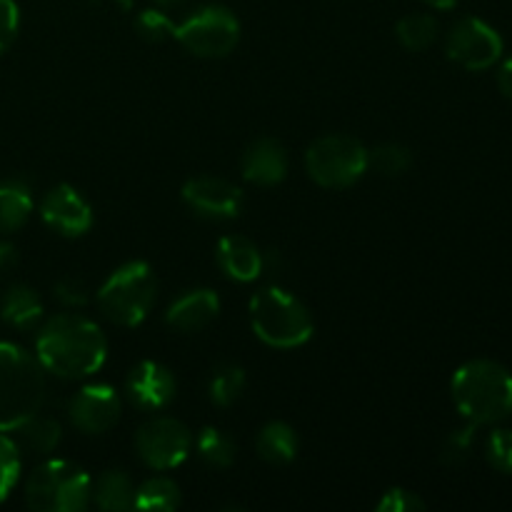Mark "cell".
<instances>
[{
  "label": "cell",
  "mask_w": 512,
  "mask_h": 512,
  "mask_svg": "<svg viewBox=\"0 0 512 512\" xmlns=\"http://www.w3.org/2000/svg\"><path fill=\"white\" fill-rule=\"evenodd\" d=\"M35 355L45 373L63 380H83L105 365L108 340L93 320L78 313H60L38 328Z\"/></svg>",
  "instance_id": "1"
},
{
  "label": "cell",
  "mask_w": 512,
  "mask_h": 512,
  "mask_svg": "<svg viewBox=\"0 0 512 512\" xmlns=\"http://www.w3.org/2000/svg\"><path fill=\"white\" fill-rule=\"evenodd\" d=\"M455 408L473 425H498L512 415V373L495 360L460 365L450 383Z\"/></svg>",
  "instance_id": "2"
},
{
  "label": "cell",
  "mask_w": 512,
  "mask_h": 512,
  "mask_svg": "<svg viewBox=\"0 0 512 512\" xmlns=\"http://www.w3.org/2000/svg\"><path fill=\"white\" fill-rule=\"evenodd\" d=\"M48 383L38 355L20 345L0 343V433H13L18 425L43 410Z\"/></svg>",
  "instance_id": "3"
},
{
  "label": "cell",
  "mask_w": 512,
  "mask_h": 512,
  "mask_svg": "<svg viewBox=\"0 0 512 512\" xmlns=\"http://www.w3.org/2000/svg\"><path fill=\"white\" fill-rule=\"evenodd\" d=\"M250 328L265 345L293 350L308 343L315 333L310 310L300 298L283 288H263L250 298Z\"/></svg>",
  "instance_id": "4"
},
{
  "label": "cell",
  "mask_w": 512,
  "mask_h": 512,
  "mask_svg": "<svg viewBox=\"0 0 512 512\" xmlns=\"http://www.w3.org/2000/svg\"><path fill=\"white\" fill-rule=\"evenodd\" d=\"M158 298V280L153 268L143 260L120 265L108 280L100 285L95 303L100 315L120 328H135L148 318Z\"/></svg>",
  "instance_id": "5"
},
{
  "label": "cell",
  "mask_w": 512,
  "mask_h": 512,
  "mask_svg": "<svg viewBox=\"0 0 512 512\" xmlns=\"http://www.w3.org/2000/svg\"><path fill=\"white\" fill-rule=\"evenodd\" d=\"M93 503V478L70 460H48L28 475L25 505L35 512H83Z\"/></svg>",
  "instance_id": "6"
},
{
  "label": "cell",
  "mask_w": 512,
  "mask_h": 512,
  "mask_svg": "<svg viewBox=\"0 0 512 512\" xmlns=\"http://www.w3.org/2000/svg\"><path fill=\"white\" fill-rule=\"evenodd\" d=\"M305 170L320 188H350L368 173V148L353 135H323L305 153Z\"/></svg>",
  "instance_id": "7"
},
{
  "label": "cell",
  "mask_w": 512,
  "mask_h": 512,
  "mask_svg": "<svg viewBox=\"0 0 512 512\" xmlns=\"http://www.w3.org/2000/svg\"><path fill=\"white\" fill-rule=\"evenodd\" d=\"M175 40L198 58H225L240 40V20L225 5H203L175 25Z\"/></svg>",
  "instance_id": "8"
},
{
  "label": "cell",
  "mask_w": 512,
  "mask_h": 512,
  "mask_svg": "<svg viewBox=\"0 0 512 512\" xmlns=\"http://www.w3.org/2000/svg\"><path fill=\"white\" fill-rule=\"evenodd\" d=\"M193 450V433L175 418H153L135 433V453L155 473L175 470Z\"/></svg>",
  "instance_id": "9"
},
{
  "label": "cell",
  "mask_w": 512,
  "mask_h": 512,
  "mask_svg": "<svg viewBox=\"0 0 512 512\" xmlns=\"http://www.w3.org/2000/svg\"><path fill=\"white\" fill-rule=\"evenodd\" d=\"M445 53L465 70H488L503 55V38L493 25L480 18H463L450 28Z\"/></svg>",
  "instance_id": "10"
},
{
  "label": "cell",
  "mask_w": 512,
  "mask_h": 512,
  "mask_svg": "<svg viewBox=\"0 0 512 512\" xmlns=\"http://www.w3.org/2000/svg\"><path fill=\"white\" fill-rule=\"evenodd\" d=\"M120 413H123V400L118 390L103 383L85 385L68 403L70 423L83 435H105L118 425Z\"/></svg>",
  "instance_id": "11"
},
{
  "label": "cell",
  "mask_w": 512,
  "mask_h": 512,
  "mask_svg": "<svg viewBox=\"0 0 512 512\" xmlns=\"http://www.w3.org/2000/svg\"><path fill=\"white\" fill-rule=\"evenodd\" d=\"M183 203L208 220H235L243 213V190L225 178L200 175L183 185Z\"/></svg>",
  "instance_id": "12"
},
{
  "label": "cell",
  "mask_w": 512,
  "mask_h": 512,
  "mask_svg": "<svg viewBox=\"0 0 512 512\" xmlns=\"http://www.w3.org/2000/svg\"><path fill=\"white\" fill-rule=\"evenodd\" d=\"M40 218L48 228L58 230L65 238H80L95 223L93 208L88 200L68 183H60L45 193L40 203Z\"/></svg>",
  "instance_id": "13"
},
{
  "label": "cell",
  "mask_w": 512,
  "mask_h": 512,
  "mask_svg": "<svg viewBox=\"0 0 512 512\" xmlns=\"http://www.w3.org/2000/svg\"><path fill=\"white\" fill-rule=\"evenodd\" d=\"M125 393H128L130 403L155 413V410H163L173 403L175 393H178V383H175V375L163 363L140 360L128 373Z\"/></svg>",
  "instance_id": "14"
},
{
  "label": "cell",
  "mask_w": 512,
  "mask_h": 512,
  "mask_svg": "<svg viewBox=\"0 0 512 512\" xmlns=\"http://www.w3.org/2000/svg\"><path fill=\"white\" fill-rule=\"evenodd\" d=\"M288 168V150L275 138H258L255 143H250L240 160L243 178L260 188H273V185L283 183L288 178Z\"/></svg>",
  "instance_id": "15"
},
{
  "label": "cell",
  "mask_w": 512,
  "mask_h": 512,
  "mask_svg": "<svg viewBox=\"0 0 512 512\" xmlns=\"http://www.w3.org/2000/svg\"><path fill=\"white\" fill-rule=\"evenodd\" d=\"M220 313V298L215 290L210 288H195L185 290L178 300L168 308L165 320L170 328L180 330V333H200L208 328Z\"/></svg>",
  "instance_id": "16"
},
{
  "label": "cell",
  "mask_w": 512,
  "mask_h": 512,
  "mask_svg": "<svg viewBox=\"0 0 512 512\" xmlns=\"http://www.w3.org/2000/svg\"><path fill=\"white\" fill-rule=\"evenodd\" d=\"M218 268L235 283H253L265 268V255L245 235H225L215 248Z\"/></svg>",
  "instance_id": "17"
},
{
  "label": "cell",
  "mask_w": 512,
  "mask_h": 512,
  "mask_svg": "<svg viewBox=\"0 0 512 512\" xmlns=\"http://www.w3.org/2000/svg\"><path fill=\"white\" fill-rule=\"evenodd\" d=\"M43 300L30 285H10L0 300V318L15 330H35L43 320Z\"/></svg>",
  "instance_id": "18"
},
{
  "label": "cell",
  "mask_w": 512,
  "mask_h": 512,
  "mask_svg": "<svg viewBox=\"0 0 512 512\" xmlns=\"http://www.w3.org/2000/svg\"><path fill=\"white\" fill-rule=\"evenodd\" d=\"M13 433L20 450L33 455H48L53 453L60 445V440H63V425H60V420L53 418V415L35 413L33 418H28L23 425H18Z\"/></svg>",
  "instance_id": "19"
},
{
  "label": "cell",
  "mask_w": 512,
  "mask_h": 512,
  "mask_svg": "<svg viewBox=\"0 0 512 512\" xmlns=\"http://www.w3.org/2000/svg\"><path fill=\"white\" fill-rule=\"evenodd\" d=\"M300 440L295 428H290L283 420H273L265 425L255 440V450H258L260 460L268 465H290L298 455Z\"/></svg>",
  "instance_id": "20"
},
{
  "label": "cell",
  "mask_w": 512,
  "mask_h": 512,
  "mask_svg": "<svg viewBox=\"0 0 512 512\" xmlns=\"http://www.w3.org/2000/svg\"><path fill=\"white\" fill-rule=\"evenodd\" d=\"M135 485L123 470H105L93 483V503L100 510H133Z\"/></svg>",
  "instance_id": "21"
},
{
  "label": "cell",
  "mask_w": 512,
  "mask_h": 512,
  "mask_svg": "<svg viewBox=\"0 0 512 512\" xmlns=\"http://www.w3.org/2000/svg\"><path fill=\"white\" fill-rule=\"evenodd\" d=\"M33 213V195L23 183H0V235L23 228Z\"/></svg>",
  "instance_id": "22"
},
{
  "label": "cell",
  "mask_w": 512,
  "mask_h": 512,
  "mask_svg": "<svg viewBox=\"0 0 512 512\" xmlns=\"http://www.w3.org/2000/svg\"><path fill=\"white\" fill-rule=\"evenodd\" d=\"M180 508V488L175 480L155 475L140 483L135 488L133 510H148V512H173Z\"/></svg>",
  "instance_id": "23"
},
{
  "label": "cell",
  "mask_w": 512,
  "mask_h": 512,
  "mask_svg": "<svg viewBox=\"0 0 512 512\" xmlns=\"http://www.w3.org/2000/svg\"><path fill=\"white\" fill-rule=\"evenodd\" d=\"M245 385H248V375H245V370L240 365H218L208 380L210 403L218 405V408H230L245 393Z\"/></svg>",
  "instance_id": "24"
},
{
  "label": "cell",
  "mask_w": 512,
  "mask_h": 512,
  "mask_svg": "<svg viewBox=\"0 0 512 512\" xmlns=\"http://www.w3.org/2000/svg\"><path fill=\"white\" fill-rule=\"evenodd\" d=\"M395 35H398L403 48L413 50V53H420V50H428L430 45L438 40L440 23L428 13H410L398 20V25H395Z\"/></svg>",
  "instance_id": "25"
},
{
  "label": "cell",
  "mask_w": 512,
  "mask_h": 512,
  "mask_svg": "<svg viewBox=\"0 0 512 512\" xmlns=\"http://www.w3.org/2000/svg\"><path fill=\"white\" fill-rule=\"evenodd\" d=\"M195 450H198V458L203 460L210 468H230L235 463V443L228 433L218 428H203L195 438Z\"/></svg>",
  "instance_id": "26"
},
{
  "label": "cell",
  "mask_w": 512,
  "mask_h": 512,
  "mask_svg": "<svg viewBox=\"0 0 512 512\" xmlns=\"http://www.w3.org/2000/svg\"><path fill=\"white\" fill-rule=\"evenodd\" d=\"M413 165V150L403 143H383L368 150V170L385 175V178H398L405 175Z\"/></svg>",
  "instance_id": "27"
},
{
  "label": "cell",
  "mask_w": 512,
  "mask_h": 512,
  "mask_svg": "<svg viewBox=\"0 0 512 512\" xmlns=\"http://www.w3.org/2000/svg\"><path fill=\"white\" fill-rule=\"evenodd\" d=\"M135 33L145 43H165V40L175 38V23L165 15L163 8H150L135 18Z\"/></svg>",
  "instance_id": "28"
},
{
  "label": "cell",
  "mask_w": 512,
  "mask_h": 512,
  "mask_svg": "<svg viewBox=\"0 0 512 512\" xmlns=\"http://www.w3.org/2000/svg\"><path fill=\"white\" fill-rule=\"evenodd\" d=\"M20 478V448L13 438L0 433V503L13 493Z\"/></svg>",
  "instance_id": "29"
},
{
  "label": "cell",
  "mask_w": 512,
  "mask_h": 512,
  "mask_svg": "<svg viewBox=\"0 0 512 512\" xmlns=\"http://www.w3.org/2000/svg\"><path fill=\"white\" fill-rule=\"evenodd\" d=\"M485 458L498 473L512 475V430L495 428L485 443Z\"/></svg>",
  "instance_id": "30"
},
{
  "label": "cell",
  "mask_w": 512,
  "mask_h": 512,
  "mask_svg": "<svg viewBox=\"0 0 512 512\" xmlns=\"http://www.w3.org/2000/svg\"><path fill=\"white\" fill-rule=\"evenodd\" d=\"M475 430H478V425L473 423H468L460 430H453V433L448 435V440H445L440 460H443L445 465H460L463 460H468L470 450H473V443H475Z\"/></svg>",
  "instance_id": "31"
},
{
  "label": "cell",
  "mask_w": 512,
  "mask_h": 512,
  "mask_svg": "<svg viewBox=\"0 0 512 512\" xmlns=\"http://www.w3.org/2000/svg\"><path fill=\"white\" fill-rule=\"evenodd\" d=\"M378 512H420L425 510V500L418 493L405 488H390L375 505Z\"/></svg>",
  "instance_id": "32"
},
{
  "label": "cell",
  "mask_w": 512,
  "mask_h": 512,
  "mask_svg": "<svg viewBox=\"0 0 512 512\" xmlns=\"http://www.w3.org/2000/svg\"><path fill=\"white\" fill-rule=\"evenodd\" d=\"M53 298L58 300L63 308H83L90 300V290L85 288V283H80V280L65 278L53 285Z\"/></svg>",
  "instance_id": "33"
},
{
  "label": "cell",
  "mask_w": 512,
  "mask_h": 512,
  "mask_svg": "<svg viewBox=\"0 0 512 512\" xmlns=\"http://www.w3.org/2000/svg\"><path fill=\"white\" fill-rule=\"evenodd\" d=\"M20 28V10L15 0H0V55L13 45Z\"/></svg>",
  "instance_id": "34"
},
{
  "label": "cell",
  "mask_w": 512,
  "mask_h": 512,
  "mask_svg": "<svg viewBox=\"0 0 512 512\" xmlns=\"http://www.w3.org/2000/svg\"><path fill=\"white\" fill-rule=\"evenodd\" d=\"M15 263H18V250H15V245L0 240V275L8 273Z\"/></svg>",
  "instance_id": "35"
},
{
  "label": "cell",
  "mask_w": 512,
  "mask_h": 512,
  "mask_svg": "<svg viewBox=\"0 0 512 512\" xmlns=\"http://www.w3.org/2000/svg\"><path fill=\"white\" fill-rule=\"evenodd\" d=\"M498 85H500V93H503L508 100H512V58H508L503 65H500Z\"/></svg>",
  "instance_id": "36"
},
{
  "label": "cell",
  "mask_w": 512,
  "mask_h": 512,
  "mask_svg": "<svg viewBox=\"0 0 512 512\" xmlns=\"http://www.w3.org/2000/svg\"><path fill=\"white\" fill-rule=\"evenodd\" d=\"M423 3H428L435 10H453L460 0H423Z\"/></svg>",
  "instance_id": "37"
},
{
  "label": "cell",
  "mask_w": 512,
  "mask_h": 512,
  "mask_svg": "<svg viewBox=\"0 0 512 512\" xmlns=\"http://www.w3.org/2000/svg\"><path fill=\"white\" fill-rule=\"evenodd\" d=\"M185 0H155V5L158 8H178V5H183Z\"/></svg>",
  "instance_id": "38"
}]
</instances>
